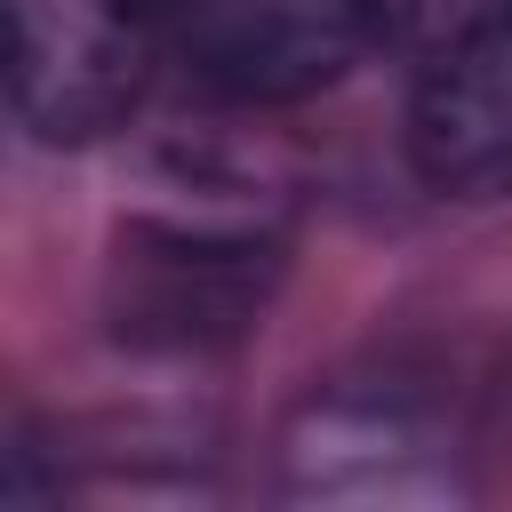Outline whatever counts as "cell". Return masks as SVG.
Here are the masks:
<instances>
[{
  "instance_id": "cell-2",
  "label": "cell",
  "mask_w": 512,
  "mask_h": 512,
  "mask_svg": "<svg viewBox=\"0 0 512 512\" xmlns=\"http://www.w3.org/2000/svg\"><path fill=\"white\" fill-rule=\"evenodd\" d=\"M168 0H8V104L40 144H104L152 88Z\"/></svg>"
},
{
  "instance_id": "cell-3",
  "label": "cell",
  "mask_w": 512,
  "mask_h": 512,
  "mask_svg": "<svg viewBox=\"0 0 512 512\" xmlns=\"http://www.w3.org/2000/svg\"><path fill=\"white\" fill-rule=\"evenodd\" d=\"M376 24L384 0H168V56L208 96L296 104L328 88Z\"/></svg>"
},
{
  "instance_id": "cell-4",
  "label": "cell",
  "mask_w": 512,
  "mask_h": 512,
  "mask_svg": "<svg viewBox=\"0 0 512 512\" xmlns=\"http://www.w3.org/2000/svg\"><path fill=\"white\" fill-rule=\"evenodd\" d=\"M280 488L296 504H440L456 496V448L408 392L336 384L296 408L280 440Z\"/></svg>"
},
{
  "instance_id": "cell-1",
  "label": "cell",
  "mask_w": 512,
  "mask_h": 512,
  "mask_svg": "<svg viewBox=\"0 0 512 512\" xmlns=\"http://www.w3.org/2000/svg\"><path fill=\"white\" fill-rule=\"evenodd\" d=\"M272 272H280V240L256 216L200 200V208H160V216L120 224L104 304L128 344L208 352V344H232L264 312Z\"/></svg>"
},
{
  "instance_id": "cell-5",
  "label": "cell",
  "mask_w": 512,
  "mask_h": 512,
  "mask_svg": "<svg viewBox=\"0 0 512 512\" xmlns=\"http://www.w3.org/2000/svg\"><path fill=\"white\" fill-rule=\"evenodd\" d=\"M408 168L448 200L512 192V0H480L424 48L408 88Z\"/></svg>"
}]
</instances>
